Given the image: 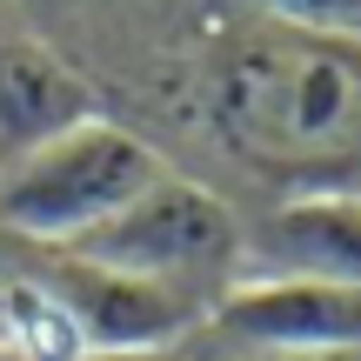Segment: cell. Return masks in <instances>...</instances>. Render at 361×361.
<instances>
[{
    "label": "cell",
    "instance_id": "10",
    "mask_svg": "<svg viewBox=\"0 0 361 361\" xmlns=\"http://www.w3.org/2000/svg\"><path fill=\"white\" fill-rule=\"evenodd\" d=\"M0 361H7V355H0Z\"/></svg>",
    "mask_w": 361,
    "mask_h": 361
},
{
    "label": "cell",
    "instance_id": "3",
    "mask_svg": "<svg viewBox=\"0 0 361 361\" xmlns=\"http://www.w3.org/2000/svg\"><path fill=\"white\" fill-rule=\"evenodd\" d=\"M241 234L247 228L234 221V207L214 188L168 168L107 228H94L74 247H54V255H80V261H101L114 274H134V281L174 288V295L201 301L214 314V301L241 281Z\"/></svg>",
    "mask_w": 361,
    "mask_h": 361
},
{
    "label": "cell",
    "instance_id": "1",
    "mask_svg": "<svg viewBox=\"0 0 361 361\" xmlns=\"http://www.w3.org/2000/svg\"><path fill=\"white\" fill-rule=\"evenodd\" d=\"M207 128L281 194L361 188V40L247 13L201 61Z\"/></svg>",
    "mask_w": 361,
    "mask_h": 361
},
{
    "label": "cell",
    "instance_id": "8",
    "mask_svg": "<svg viewBox=\"0 0 361 361\" xmlns=\"http://www.w3.org/2000/svg\"><path fill=\"white\" fill-rule=\"evenodd\" d=\"M221 361H361V348H221Z\"/></svg>",
    "mask_w": 361,
    "mask_h": 361
},
{
    "label": "cell",
    "instance_id": "2",
    "mask_svg": "<svg viewBox=\"0 0 361 361\" xmlns=\"http://www.w3.org/2000/svg\"><path fill=\"white\" fill-rule=\"evenodd\" d=\"M161 174H168V161L134 128L94 114L74 134L0 168V234L40 247V255L74 247L94 228H107L134 194H147Z\"/></svg>",
    "mask_w": 361,
    "mask_h": 361
},
{
    "label": "cell",
    "instance_id": "7",
    "mask_svg": "<svg viewBox=\"0 0 361 361\" xmlns=\"http://www.w3.org/2000/svg\"><path fill=\"white\" fill-rule=\"evenodd\" d=\"M241 13L274 27H301V34H355L361 40V0H234Z\"/></svg>",
    "mask_w": 361,
    "mask_h": 361
},
{
    "label": "cell",
    "instance_id": "6",
    "mask_svg": "<svg viewBox=\"0 0 361 361\" xmlns=\"http://www.w3.org/2000/svg\"><path fill=\"white\" fill-rule=\"evenodd\" d=\"M94 114H101V94L87 87L80 67H67L40 40H0V168L74 134Z\"/></svg>",
    "mask_w": 361,
    "mask_h": 361
},
{
    "label": "cell",
    "instance_id": "9",
    "mask_svg": "<svg viewBox=\"0 0 361 361\" xmlns=\"http://www.w3.org/2000/svg\"><path fill=\"white\" fill-rule=\"evenodd\" d=\"M114 361H174V348L168 355H114Z\"/></svg>",
    "mask_w": 361,
    "mask_h": 361
},
{
    "label": "cell",
    "instance_id": "4",
    "mask_svg": "<svg viewBox=\"0 0 361 361\" xmlns=\"http://www.w3.org/2000/svg\"><path fill=\"white\" fill-rule=\"evenodd\" d=\"M47 268V288L61 295V308L74 314L80 328V348L87 361H114V355H168L188 335L207 328V308L174 288L154 281H134V274H114L101 261H80V255H40Z\"/></svg>",
    "mask_w": 361,
    "mask_h": 361
},
{
    "label": "cell",
    "instance_id": "5",
    "mask_svg": "<svg viewBox=\"0 0 361 361\" xmlns=\"http://www.w3.org/2000/svg\"><path fill=\"white\" fill-rule=\"evenodd\" d=\"M241 281L361 288V188L281 194L241 234Z\"/></svg>",
    "mask_w": 361,
    "mask_h": 361
}]
</instances>
